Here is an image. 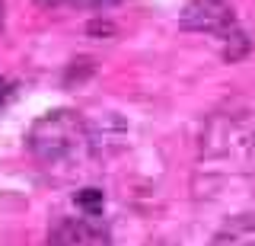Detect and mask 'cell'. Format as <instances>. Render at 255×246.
<instances>
[{"mask_svg": "<svg viewBox=\"0 0 255 246\" xmlns=\"http://www.w3.org/2000/svg\"><path fill=\"white\" fill-rule=\"evenodd\" d=\"M26 147L38 170L54 182L83 179L96 160V138L77 109H51L29 125Z\"/></svg>", "mask_w": 255, "mask_h": 246, "instance_id": "1", "label": "cell"}, {"mask_svg": "<svg viewBox=\"0 0 255 246\" xmlns=\"http://www.w3.org/2000/svg\"><path fill=\"white\" fill-rule=\"evenodd\" d=\"M179 26L185 32L227 38L230 32L239 29V22H236V13L227 0H188L182 16H179Z\"/></svg>", "mask_w": 255, "mask_h": 246, "instance_id": "2", "label": "cell"}, {"mask_svg": "<svg viewBox=\"0 0 255 246\" xmlns=\"http://www.w3.org/2000/svg\"><path fill=\"white\" fill-rule=\"evenodd\" d=\"M51 246H109V227L102 214H80V218H58L48 230Z\"/></svg>", "mask_w": 255, "mask_h": 246, "instance_id": "3", "label": "cell"}, {"mask_svg": "<svg viewBox=\"0 0 255 246\" xmlns=\"http://www.w3.org/2000/svg\"><path fill=\"white\" fill-rule=\"evenodd\" d=\"M207 246H255V211H239L223 221Z\"/></svg>", "mask_w": 255, "mask_h": 246, "instance_id": "4", "label": "cell"}, {"mask_svg": "<svg viewBox=\"0 0 255 246\" xmlns=\"http://www.w3.org/2000/svg\"><path fill=\"white\" fill-rule=\"evenodd\" d=\"M74 202L83 214H102V208H106V195H102L99 189H80Z\"/></svg>", "mask_w": 255, "mask_h": 246, "instance_id": "5", "label": "cell"}, {"mask_svg": "<svg viewBox=\"0 0 255 246\" xmlns=\"http://www.w3.org/2000/svg\"><path fill=\"white\" fill-rule=\"evenodd\" d=\"M223 42H227V45H223V58H227L230 64H233V61H239L246 51H249V38H246V32H243V29L230 32L227 38H223Z\"/></svg>", "mask_w": 255, "mask_h": 246, "instance_id": "6", "label": "cell"}, {"mask_svg": "<svg viewBox=\"0 0 255 246\" xmlns=\"http://www.w3.org/2000/svg\"><path fill=\"white\" fill-rule=\"evenodd\" d=\"M42 6H112L118 0H38Z\"/></svg>", "mask_w": 255, "mask_h": 246, "instance_id": "7", "label": "cell"}, {"mask_svg": "<svg viewBox=\"0 0 255 246\" xmlns=\"http://www.w3.org/2000/svg\"><path fill=\"white\" fill-rule=\"evenodd\" d=\"M13 96H16V83L6 80V77H0V109H3Z\"/></svg>", "mask_w": 255, "mask_h": 246, "instance_id": "8", "label": "cell"}, {"mask_svg": "<svg viewBox=\"0 0 255 246\" xmlns=\"http://www.w3.org/2000/svg\"><path fill=\"white\" fill-rule=\"evenodd\" d=\"M249 157L255 160V131H252V138H249Z\"/></svg>", "mask_w": 255, "mask_h": 246, "instance_id": "9", "label": "cell"}, {"mask_svg": "<svg viewBox=\"0 0 255 246\" xmlns=\"http://www.w3.org/2000/svg\"><path fill=\"white\" fill-rule=\"evenodd\" d=\"M3 16H6V3L0 0V29H3Z\"/></svg>", "mask_w": 255, "mask_h": 246, "instance_id": "10", "label": "cell"}]
</instances>
